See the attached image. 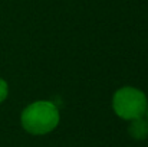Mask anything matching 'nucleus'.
Here are the masks:
<instances>
[{"label": "nucleus", "instance_id": "1", "mask_svg": "<svg viewBox=\"0 0 148 147\" xmlns=\"http://www.w3.org/2000/svg\"><path fill=\"white\" fill-rule=\"evenodd\" d=\"M20 120L27 133L35 136L48 134L59 124V110L50 101H36L23 110Z\"/></svg>", "mask_w": 148, "mask_h": 147}, {"label": "nucleus", "instance_id": "2", "mask_svg": "<svg viewBox=\"0 0 148 147\" xmlns=\"http://www.w3.org/2000/svg\"><path fill=\"white\" fill-rule=\"evenodd\" d=\"M112 107L116 115H119L121 118L135 120L145 114L148 102L143 91L132 87H124L115 92L112 99Z\"/></svg>", "mask_w": 148, "mask_h": 147}, {"label": "nucleus", "instance_id": "3", "mask_svg": "<svg viewBox=\"0 0 148 147\" xmlns=\"http://www.w3.org/2000/svg\"><path fill=\"white\" fill-rule=\"evenodd\" d=\"M130 134L132 139L135 140H144L148 136V121H145L143 117L131 120L130 128H128Z\"/></svg>", "mask_w": 148, "mask_h": 147}, {"label": "nucleus", "instance_id": "4", "mask_svg": "<svg viewBox=\"0 0 148 147\" xmlns=\"http://www.w3.org/2000/svg\"><path fill=\"white\" fill-rule=\"evenodd\" d=\"M7 94H9V87H7V82L0 78V104L7 98Z\"/></svg>", "mask_w": 148, "mask_h": 147}, {"label": "nucleus", "instance_id": "5", "mask_svg": "<svg viewBox=\"0 0 148 147\" xmlns=\"http://www.w3.org/2000/svg\"><path fill=\"white\" fill-rule=\"evenodd\" d=\"M147 118H148V107H147ZM147 121H148V120H147Z\"/></svg>", "mask_w": 148, "mask_h": 147}]
</instances>
